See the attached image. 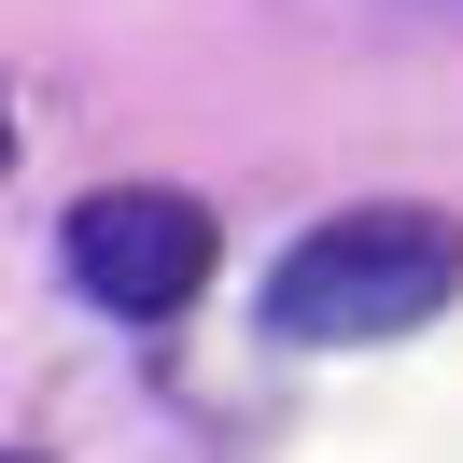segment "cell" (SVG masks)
<instances>
[{"label":"cell","mask_w":463,"mask_h":463,"mask_svg":"<svg viewBox=\"0 0 463 463\" xmlns=\"http://www.w3.org/2000/svg\"><path fill=\"white\" fill-rule=\"evenodd\" d=\"M463 295V225L449 211H337L309 225L281 267H267V323L295 351H379V337H421L435 309Z\"/></svg>","instance_id":"1"},{"label":"cell","mask_w":463,"mask_h":463,"mask_svg":"<svg viewBox=\"0 0 463 463\" xmlns=\"http://www.w3.org/2000/svg\"><path fill=\"white\" fill-rule=\"evenodd\" d=\"M211 253H225V239H211V211H197V197H169V183H113V197L71 211V281H85L99 309H127V323L197 309Z\"/></svg>","instance_id":"2"},{"label":"cell","mask_w":463,"mask_h":463,"mask_svg":"<svg viewBox=\"0 0 463 463\" xmlns=\"http://www.w3.org/2000/svg\"><path fill=\"white\" fill-rule=\"evenodd\" d=\"M0 155H14V99H0Z\"/></svg>","instance_id":"3"},{"label":"cell","mask_w":463,"mask_h":463,"mask_svg":"<svg viewBox=\"0 0 463 463\" xmlns=\"http://www.w3.org/2000/svg\"><path fill=\"white\" fill-rule=\"evenodd\" d=\"M0 463H29V449H0Z\"/></svg>","instance_id":"4"}]
</instances>
